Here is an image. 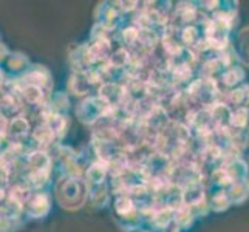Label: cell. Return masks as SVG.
I'll use <instances>...</instances> for the list:
<instances>
[{"label":"cell","instance_id":"obj_1","mask_svg":"<svg viewBox=\"0 0 249 232\" xmlns=\"http://www.w3.org/2000/svg\"><path fill=\"white\" fill-rule=\"evenodd\" d=\"M87 187L78 178H67L57 184V200L64 208H79L85 200Z\"/></svg>","mask_w":249,"mask_h":232},{"label":"cell","instance_id":"obj_2","mask_svg":"<svg viewBox=\"0 0 249 232\" xmlns=\"http://www.w3.org/2000/svg\"><path fill=\"white\" fill-rule=\"evenodd\" d=\"M113 110H115L113 107H110L104 99L98 96V98L85 99L78 110V115L81 118V121L90 124V123L99 121L101 118L108 116L110 111H113Z\"/></svg>","mask_w":249,"mask_h":232},{"label":"cell","instance_id":"obj_3","mask_svg":"<svg viewBox=\"0 0 249 232\" xmlns=\"http://www.w3.org/2000/svg\"><path fill=\"white\" fill-rule=\"evenodd\" d=\"M217 93V85L212 79H198L192 82L191 87L187 89V94H191L194 99L201 102L206 107L213 106V98Z\"/></svg>","mask_w":249,"mask_h":232},{"label":"cell","instance_id":"obj_4","mask_svg":"<svg viewBox=\"0 0 249 232\" xmlns=\"http://www.w3.org/2000/svg\"><path fill=\"white\" fill-rule=\"evenodd\" d=\"M48 209H50V201L45 194H37L27 201V214H30L33 218H39L42 215H45Z\"/></svg>","mask_w":249,"mask_h":232},{"label":"cell","instance_id":"obj_5","mask_svg":"<svg viewBox=\"0 0 249 232\" xmlns=\"http://www.w3.org/2000/svg\"><path fill=\"white\" fill-rule=\"evenodd\" d=\"M50 162H51V160L48 155L40 150L31 152L27 157V164L30 166L31 172H48Z\"/></svg>","mask_w":249,"mask_h":232},{"label":"cell","instance_id":"obj_6","mask_svg":"<svg viewBox=\"0 0 249 232\" xmlns=\"http://www.w3.org/2000/svg\"><path fill=\"white\" fill-rule=\"evenodd\" d=\"M203 198H204V191L200 186V183L183 189V200L184 204L189 206V208H196V206L203 204Z\"/></svg>","mask_w":249,"mask_h":232},{"label":"cell","instance_id":"obj_7","mask_svg":"<svg viewBox=\"0 0 249 232\" xmlns=\"http://www.w3.org/2000/svg\"><path fill=\"white\" fill-rule=\"evenodd\" d=\"M90 79L85 71H79V73H74L71 76V81H70V89L74 94H79V96H82V94H85L89 91L90 89Z\"/></svg>","mask_w":249,"mask_h":232},{"label":"cell","instance_id":"obj_8","mask_svg":"<svg viewBox=\"0 0 249 232\" xmlns=\"http://www.w3.org/2000/svg\"><path fill=\"white\" fill-rule=\"evenodd\" d=\"M108 170L107 162L104 161H99V162H94V164L90 166V169L87 170V178L91 184H101L104 181L106 174Z\"/></svg>","mask_w":249,"mask_h":232},{"label":"cell","instance_id":"obj_9","mask_svg":"<svg viewBox=\"0 0 249 232\" xmlns=\"http://www.w3.org/2000/svg\"><path fill=\"white\" fill-rule=\"evenodd\" d=\"M28 130H30V124L25 118H16L11 121L10 124V130H8V133H10L13 138L19 140V138H23V136L28 135Z\"/></svg>","mask_w":249,"mask_h":232},{"label":"cell","instance_id":"obj_10","mask_svg":"<svg viewBox=\"0 0 249 232\" xmlns=\"http://www.w3.org/2000/svg\"><path fill=\"white\" fill-rule=\"evenodd\" d=\"M249 194V183L248 179H242V181H234L229 189V198L234 201H243Z\"/></svg>","mask_w":249,"mask_h":232},{"label":"cell","instance_id":"obj_11","mask_svg":"<svg viewBox=\"0 0 249 232\" xmlns=\"http://www.w3.org/2000/svg\"><path fill=\"white\" fill-rule=\"evenodd\" d=\"M115 211L119 217H128V215H132V214L135 212V203L133 200L130 198V196H127V195H121V196H118V200L115 203Z\"/></svg>","mask_w":249,"mask_h":232},{"label":"cell","instance_id":"obj_12","mask_svg":"<svg viewBox=\"0 0 249 232\" xmlns=\"http://www.w3.org/2000/svg\"><path fill=\"white\" fill-rule=\"evenodd\" d=\"M249 85H243V87H238L229 93V101L234 102L235 106L245 107L249 102Z\"/></svg>","mask_w":249,"mask_h":232},{"label":"cell","instance_id":"obj_13","mask_svg":"<svg viewBox=\"0 0 249 232\" xmlns=\"http://www.w3.org/2000/svg\"><path fill=\"white\" fill-rule=\"evenodd\" d=\"M181 40L184 42L186 45L198 47V44L201 42V37H200V31H198V28H195V27H189V25H186L184 30L181 31Z\"/></svg>","mask_w":249,"mask_h":232},{"label":"cell","instance_id":"obj_14","mask_svg":"<svg viewBox=\"0 0 249 232\" xmlns=\"http://www.w3.org/2000/svg\"><path fill=\"white\" fill-rule=\"evenodd\" d=\"M238 47L237 51L240 53V57L249 65V28L243 30L242 33L238 34Z\"/></svg>","mask_w":249,"mask_h":232},{"label":"cell","instance_id":"obj_15","mask_svg":"<svg viewBox=\"0 0 249 232\" xmlns=\"http://www.w3.org/2000/svg\"><path fill=\"white\" fill-rule=\"evenodd\" d=\"M54 136L56 135L53 133V130H51L47 124L39 125L36 128V132H34V140H36L39 144H44V145H47V144H50L51 141H53Z\"/></svg>","mask_w":249,"mask_h":232},{"label":"cell","instance_id":"obj_16","mask_svg":"<svg viewBox=\"0 0 249 232\" xmlns=\"http://www.w3.org/2000/svg\"><path fill=\"white\" fill-rule=\"evenodd\" d=\"M22 94L30 104H34V106L39 104L42 101V89L37 87V85H25L22 89Z\"/></svg>","mask_w":249,"mask_h":232},{"label":"cell","instance_id":"obj_17","mask_svg":"<svg viewBox=\"0 0 249 232\" xmlns=\"http://www.w3.org/2000/svg\"><path fill=\"white\" fill-rule=\"evenodd\" d=\"M130 62H132L130 61V54H128V51L124 50V48L115 51V53L111 54V57H110V65L116 67V68H124Z\"/></svg>","mask_w":249,"mask_h":232},{"label":"cell","instance_id":"obj_18","mask_svg":"<svg viewBox=\"0 0 249 232\" xmlns=\"http://www.w3.org/2000/svg\"><path fill=\"white\" fill-rule=\"evenodd\" d=\"M245 77V73L240 70V68H237V67H231V68H228V70L223 73V82H225L226 85H235V84H238L240 81H242Z\"/></svg>","mask_w":249,"mask_h":232},{"label":"cell","instance_id":"obj_19","mask_svg":"<svg viewBox=\"0 0 249 232\" xmlns=\"http://www.w3.org/2000/svg\"><path fill=\"white\" fill-rule=\"evenodd\" d=\"M248 108L246 107H238L232 115H231V125L235 128H243L248 124Z\"/></svg>","mask_w":249,"mask_h":232},{"label":"cell","instance_id":"obj_20","mask_svg":"<svg viewBox=\"0 0 249 232\" xmlns=\"http://www.w3.org/2000/svg\"><path fill=\"white\" fill-rule=\"evenodd\" d=\"M231 203L229 195H226V192H218L212 196V208L215 211H225Z\"/></svg>","mask_w":249,"mask_h":232}]
</instances>
